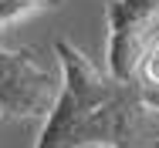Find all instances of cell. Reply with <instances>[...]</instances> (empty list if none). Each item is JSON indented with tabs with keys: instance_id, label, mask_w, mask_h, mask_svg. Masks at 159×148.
<instances>
[{
	"instance_id": "cell-1",
	"label": "cell",
	"mask_w": 159,
	"mask_h": 148,
	"mask_svg": "<svg viewBox=\"0 0 159 148\" xmlns=\"http://www.w3.org/2000/svg\"><path fill=\"white\" fill-rule=\"evenodd\" d=\"M61 61V94L44 118L34 148H78L105 142L115 148H129L142 128V98L139 84L115 81L102 74L75 44H54Z\"/></svg>"
},
{
	"instance_id": "cell-2",
	"label": "cell",
	"mask_w": 159,
	"mask_h": 148,
	"mask_svg": "<svg viewBox=\"0 0 159 148\" xmlns=\"http://www.w3.org/2000/svg\"><path fill=\"white\" fill-rule=\"evenodd\" d=\"M108 74L115 81L139 84L146 51L159 37V0H108Z\"/></svg>"
},
{
	"instance_id": "cell-3",
	"label": "cell",
	"mask_w": 159,
	"mask_h": 148,
	"mask_svg": "<svg viewBox=\"0 0 159 148\" xmlns=\"http://www.w3.org/2000/svg\"><path fill=\"white\" fill-rule=\"evenodd\" d=\"M61 94L54 71L41 67L31 51H10L0 44V115L48 118Z\"/></svg>"
},
{
	"instance_id": "cell-4",
	"label": "cell",
	"mask_w": 159,
	"mask_h": 148,
	"mask_svg": "<svg viewBox=\"0 0 159 148\" xmlns=\"http://www.w3.org/2000/svg\"><path fill=\"white\" fill-rule=\"evenodd\" d=\"M48 7H58V0H0V30L14 27L24 17H31L37 10H48Z\"/></svg>"
},
{
	"instance_id": "cell-5",
	"label": "cell",
	"mask_w": 159,
	"mask_h": 148,
	"mask_svg": "<svg viewBox=\"0 0 159 148\" xmlns=\"http://www.w3.org/2000/svg\"><path fill=\"white\" fill-rule=\"evenodd\" d=\"M139 81H142V84H159V37L152 40V47H149V51H146V57H142Z\"/></svg>"
},
{
	"instance_id": "cell-6",
	"label": "cell",
	"mask_w": 159,
	"mask_h": 148,
	"mask_svg": "<svg viewBox=\"0 0 159 148\" xmlns=\"http://www.w3.org/2000/svg\"><path fill=\"white\" fill-rule=\"evenodd\" d=\"M139 98H142L146 111H156L159 115V84H139Z\"/></svg>"
},
{
	"instance_id": "cell-7",
	"label": "cell",
	"mask_w": 159,
	"mask_h": 148,
	"mask_svg": "<svg viewBox=\"0 0 159 148\" xmlns=\"http://www.w3.org/2000/svg\"><path fill=\"white\" fill-rule=\"evenodd\" d=\"M78 148H115V145H105V142H92V145H78Z\"/></svg>"
},
{
	"instance_id": "cell-8",
	"label": "cell",
	"mask_w": 159,
	"mask_h": 148,
	"mask_svg": "<svg viewBox=\"0 0 159 148\" xmlns=\"http://www.w3.org/2000/svg\"><path fill=\"white\" fill-rule=\"evenodd\" d=\"M0 118H3V115H0Z\"/></svg>"
}]
</instances>
